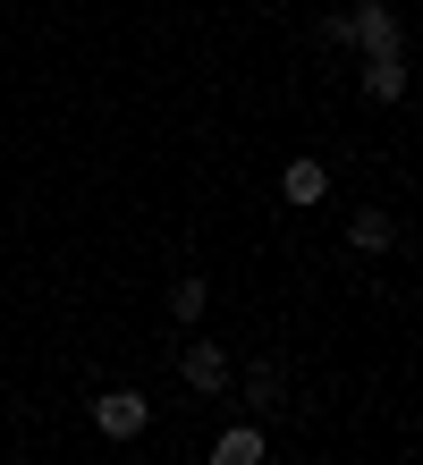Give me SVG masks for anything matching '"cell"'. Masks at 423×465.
Returning a JSON list of instances; mask_svg holds the SVG:
<instances>
[{"mask_svg":"<svg viewBox=\"0 0 423 465\" xmlns=\"http://www.w3.org/2000/svg\"><path fill=\"white\" fill-rule=\"evenodd\" d=\"M204 305H212V288H204V271H186V280L169 288V313H178V322H204Z\"/></svg>","mask_w":423,"mask_h":465,"instance_id":"cell-8","label":"cell"},{"mask_svg":"<svg viewBox=\"0 0 423 465\" xmlns=\"http://www.w3.org/2000/svg\"><path fill=\"white\" fill-rule=\"evenodd\" d=\"M347 43L364 51V60H389V51H407V43H398V17H389L381 0H356V9H347Z\"/></svg>","mask_w":423,"mask_h":465,"instance_id":"cell-1","label":"cell"},{"mask_svg":"<svg viewBox=\"0 0 423 465\" xmlns=\"http://www.w3.org/2000/svg\"><path fill=\"white\" fill-rule=\"evenodd\" d=\"M364 94H373V102H398V94H407V51H389V60H364Z\"/></svg>","mask_w":423,"mask_h":465,"instance_id":"cell-7","label":"cell"},{"mask_svg":"<svg viewBox=\"0 0 423 465\" xmlns=\"http://www.w3.org/2000/svg\"><path fill=\"white\" fill-rule=\"evenodd\" d=\"M279 398H288L279 364H254V372H246V406H279Z\"/></svg>","mask_w":423,"mask_h":465,"instance_id":"cell-9","label":"cell"},{"mask_svg":"<svg viewBox=\"0 0 423 465\" xmlns=\"http://www.w3.org/2000/svg\"><path fill=\"white\" fill-rule=\"evenodd\" d=\"M145 423H153L145 390H102V398H94V431H110V440H136Z\"/></svg>","mask_w":423,"mask_h":465,"instance_id":"cell-2","label":"cell"},{"mask_svg":"<svg viewBox=\"0 0 423 465\" xmlns=\"http://www.w3.org/2000/svg\"><path fill=\"white\" fill-rule=\"evenodd\" d=\"M263 423H229V431H220V440H212V465H263Z\"/></svg>","mask_w":423,"mask_h":465,"instance_id":"cell-6","label":"cell"},{"mask_svg":"<svg viewBox=\"0 0 423 465\" xmlns=\"http://www.w3.org/2000/svg\"><path fill=\"white\" fill-rule=\"evenodd\" d=\"M178 372H186V390H195V398H220V390L237 381V372H229V355H220L212 339H195V347L178 355Z\"/></svg>","mask_w":423,"mask_h":465,"instance_id":"cell-3","label":"cell"},{"mask_svg":"<svg viewBox=\"0 0 423 465\" xmlns=\"http://www.w3.org/2000/svg\"><path fill=\"white\" fill-rule=\"evenodd\" d=\"M347 245H356V254H389V245H398V221H389L381 203H364L347 221Z\"/></svg>","mask_w":423,"mask_h":465,"instance_id":"cell-5","label":"cell"},{"mask_svg":"<svg viewBox=\"0 0 423 465\" xmlns=\"http://www.w3.org/2000/svg\"><path fill=\"white\" fill-rule=\"evenodd\" d=\"M322 195H330V170H322L314 153H305V161H288V170H279V203H322Z\"/></svg>","mask_w":423,"mask_h":465,"instance_id":"cell-4","label":"cell"}]
</instances>
